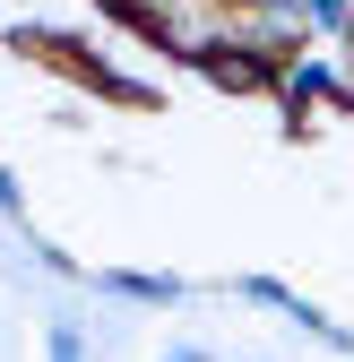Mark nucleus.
<instances>
[{
	"label": "nucleus",
	"mask_w": 354,
	"mask_h": 362,
	"mask_svg": "<svg viewBox=\"0 0 354 362\" xmlns=\"http://www.w3.org/2000/svg\"><path fill=\"white\" fill-rule=\"evenodd\" d=\"M86 293L130 302V310H173L190 285H182V276H156V267H86Z\"/></svg>",
	"instance_id": "obj_1"
},
{
	"label": "nucleus",
	"mask_w": 354,
	"mask_h": 362,
	"mask_svg": "<svg viewBox=\"0 0 354 362\" xmlns=\"http://www.w3.org/2000/svg\"><path fill=\"white\" fill-rule=\"evenodd\" d=\"M190 69H199L207 86H225V95H268V86H277V78L259 69L251 52H234L225 35H216V43H199V52H190Z\"/></svg>",
	"instance_id": "obj_2"
},
{
	"label": "nucleus",
	"mask_w": 354,
	"mask_h": 362,
	"mask_svg": "<svg viewBox=\"0 0 354 362\" xmlns=\"http://www.w3.org/2000/svg\"><path fill=\"white\" fill-rule=\"evenodd\" d=\"M43 362H96V328L78 310H52L43 320Z\"/></svg>",
	"instance_id": "obj_3"
},
{
	"label": "nucleus",
	"mask_w": 354,
	"mask_h": 362,
	"mask_svg": "<svg viewBox=\"0 0 354 362\" xmlns=\"http://www.w3.org/2000/svg\"><path fill=\"white\" fill-rule=\"evenodd\" d=\"M354 26V0H302V35H346Z\"/></svg>",
	"instance_id": "obj_4"
},
{
	"label": "nucleus",
	"mask_w": 354,
	"mask_h": 362,
	"mask_svg": "<svg viewBox=\"0 0 354 362\" xmlns=\"http://www.w3.org/2000/svg\"><path fill=\"white\" fill-rule=\"evenodd\" d=\"M234 293L259 302V310H277V320H285V302H294V285H277V276H234Z\"/></svg>",
	"instance_id": "obj_5"
},
{
	"label": "nucleus",
	"mask_w": 354,
	"mask_h": 362,
	"mask_svg": "<svg viewBox=\"0 0 354 362\" xmlns=\"http://www.w3.org/2000/svg\"><path fill=\"white\" fill-rule=\"evenodd\" d=\"M0 216H9V224H26V181H18L9 164H0Z\"/></svg>",
	"instance_id": "obj_6"
},
{
	"label": "nucleus",
	"mask_w": 354,
	"mask_h": 362,
	"mask_svg": "<svg viewBox=\"0 0 354 362\" xmlns=\"http://www.w3.org/2000/svg\"><path fill=\"white\" fill-rule=\"evenodd\" d=\"M156 362H216V354H207V345H164Z\"/></svg>",
	"instance_id": "obj_7"
}]
</instances>
